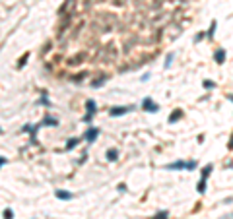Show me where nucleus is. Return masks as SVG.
I'll use <instances>...</instances> for the list:
<instances>
[{
  "mask_svg": "<svg viewBox=\"0 0 233 219\" xmlns=\"http://www.w3.org/2000/svg\"><path fill=\"white\" fill-rule=\"evenodd\" d=\"M167 169H169V171H175V169H186V163H185V161H175V163H169Z\"/></svg>",
  "mask_w": 233,
  "mask_h": 219,
  "instance_id": "0eeeda50",
  "label": "nucleus"
},
{
  "mask_svg": "<svg viewBox=\"0 0 233 219\" xmlns=\"http://www.w3.org/2000/svg\"><path fill=\"white\" fill-rule=\"evenodd\" d=\"M183 117V112L181 111H179V109H177V111H173V115H171V117H169V122H175V120H179V118H181Z\"/></svg>",
  "mask_w": 233,
  "mask_h": 219,
  "instance_id": "9b49d317",
  "label": "nucleus"
},
{
  "mask_svg": "<svg viewBox=\"0 0 233 219\" xmlns=\"http://www.w3.org/2000/svg\"><path fill=\"white\" fill-rule=\"evenodd\" d=\"M198 192H200V194H204V192H206V180H204V178H200V182H198Z\"/></svg>",
  "mask_w": 233,
  "mask_h": 219,
  "instance_id": "f8f14e48",
  "label": "nucleus"
},
{
  "mask_svg": "<svg viewBox=\"0 0 233 219\" xmlns=\"http://www.w3.org/2000/svg\"><path fill=\"white\" fill-rule=\"evenodd\" d=\"M55 196L58 198V200H72L74 196H72V192H66V190H56Z\"/></svg>",
  "mask_w": 233,
  "mask_h": 219,
  "instance_id": "39448f33",
  "label": "nucleus"
},
{
  "mask_svg": "<svg viewBox=\"0 0 233 219\" xmlns=\"http://www.w3.org/2000/svg\"><path fill=\"white\" fill-rule=\"evenodd\" d=\"M76 145H78V140H76V138H72V140H68V144H66V149H74Z\"/></svg>",
  "mask_w": 233,
  "mask_h": 219,
  "instance_id": "ddd939ff",
  "label": "nucleus"
},
{
  "mask_svg": "<svg viewBox=\"0 0 233 219\" xmlns=\"http://www.w3.org/2000/svg\"><path fill=\"white\" fill-rule=\"evenodd\" d=\"M214 29H216V21H214V24H212V27H210V31H208V33H206V35H208V37H210V39L214 37Z\"/></svg>",
  "mask_w": 233,
  "mask_h": 219,
  "instance_id": "f3484780",
  "label": "nucleus"
},
{
  "mask_svg": "<svg viewBox=\"0 0 233 219\" xmlns=\"http://www.w3.org/2000/svg\"><path fill=\"white\" fill-rule=\"evenodd\" d=\"M86 107H88V115L84 117V122H89V120H91V117L95 115V101H93V99H88Z\"/></svg>",
  "mask_w": 233,
  "mask_h": 219,
  "instance_id": "7ed1b4c3",
  "label": "nucleus"
},
{
  "mask_svg": "<svg viewBox=\"0 0 233 219\" xmlns=\"http://www.w3.org/2000/svg\"><path fill=\"white\" fill-rule=\"evenodd\" d=\"M154 219H167V211H159V213L155 215Z\"/></svg>",
  "mask_w": 233,
  "mask_h": 219,
  "instance_id": "dca6fc26",
  "label": "nucleus"
},
{
  "mask_svg": "<svg viewBox=\"0 0 233 219\" xmlns=\"http://www.w3.org/2000/svg\"><path fill=\"white\" fill-rule=\"evenodd\" d=\"M204 87H208V89H214V87H216V84H214V82H208V79H206V82H204Z\"/></svg>",
  "mask_w": 233,
  "mask_h": 219,
  "instance_id": "a211bd4d",
  "label": "nucleus"
},
{
  "mask_svg": "<svg viewBox=\"0 0 233 219\" xmlns=\"http://www.w3.org/2000/svg\"><path fill=\"white\" fill-rule=\"evenodd\" d=\"M0 134H2V130H0Z\"/></svg>",
  "mask_w": 233,
  "mask_h": 219,
  "instance_id": "393cba45",
  "label": "nucleus"
},
{
  "mask_svg": "<svg viewBox=\"0 0 233 219\" xmlns=\"http://www.w3.org/2000/svg\"><path fill=\"white\" fill-rule=\"evenodd\" d=\"M224 219H233V213H229V215H227V217H224Z\"/></svg>",
  "mask_w": 233,
  "mask_h": 219,
  "instance_id": "5701e85b",
  "label": "nucleus"
},
{
  "mask_svg": "<svg viewBox=\"0 0 233 219\" xmlns=\"http://www.w3.org/2000/svg\"><path fill=\"white\" fill-rule=\"evenodd\" d=\"M227 99H229V101H231V103H233V95H229V97H227Z\"/></svg>",
  "mask_w": 233,
  "mask_h": 219,
  "instance_id": "b1692460",
  "label": "nucleus"
},
{
  "mask_svg": "<svg viewBox=\"0 0 233 219\" xmlns=\"http://www.w3.org/2000/svg\"><path fill=\"white\" fill-rule=\"evenodd\" d=\"M142 107H144V111H148V112H157L159 111V105L154 103V99H150V97H146L144 101H142Z\"/></svg>",
  "mask_w": 233,
  "mask_h": 219,
  "instance_id": "f257e3e1",
  "label": "nucleus"
},
{
  "mask_svg": "<svg viewBox=\"0 0 233 219\" xmlns=\"http://www.w3.org/2000/svg\"><path fill=\"white\" fill-rule=\"evenodd\" d=\"M47 124L56 126V124H58V120H56V118H52V117H45V120L41 122V126H47Z\"/></svg>",
  "mask_w": 233,
  "mask_h": 219,
  "instance_id": "1a4fd4ad",
  "label": "nucleus"
},
{
  "mask_svg": "<svg viewBox=\"0 0 233 219\" xmlns=\"http://www.w3.org/2000/svg\"><path fill=\"white\" fill-rule=\"evenodd\" d=\"M171 62H173V52H169L167 58H165V64H163V66H165V68H169V66H171Z\"/></svg>",
  "mask_w": 233,
  "mask_h": 219,
  "instance_id": "4468645a",
  "label": "nucleus"
},
{
  "mask_svg": "<svg viewBox=\"0 0 233 219\" xmlns=\"http://www.w3.org/2000/svg\"><path fill=\"white\" fill-rule=\"evenodd\" d=\"M105 155H107L109 161H116V157H119V151H116L115 147H111V149H107V153H105Z\"/></svg>",
  "mask_w": 233,
  "mask_h": 219,
  "instance_id": "6e6552de",
  "label": "nucleus"
},
{
  "mask_svg": "<svg viewBox=\"0 0 233 219\" xmlns=\"http://www.w3.org/2000/svg\"><path fill=\"white\" fill-rule=\"evenodd\" d=\"M196 167V161H186V169L191 171V169H194Z\"/></svg>",
  "mask_w": 233,
  "mask_h": 219,
  "instance_id": "6ab92c4d",
  "label": "nucleus"
},
{
  "mask_svg": "<svg viewBox=\"0 0 233 219\" xmlns=\"http://www.w3.org/2000/svg\"><path fill=\"white\" fill-rule=\"evenodd\" d=\"M128 111H134V107H113L111 111H109V115H111V117H122V115H126Z\"/></svg>",
  "mask_w": 233,
  "mask_h": 219,
  "instance_id": "f03ea898",
  "label": "nucleus"
},
{
  "mask_svg": "<svg viewBox=\"0 0 233 219\" xmlns=\"http://www.w3.org/2000/svg\"><path fill=\"white\" fill-rule=\"evenodd\" d=\"M99 136V128H88V130H86V142H89V144H91V142H95V138H97Z\"/></svg>",
  "mask_w": 233,
  "mask_h": 219,
  "instance_id": "20e7f679",
  "label": "nucleus"
},
{
  "mask_svg": "<svg viewBox=\"0 0 233 219\" xmlns=\"http://www.w3.org/2000/svg\"><path fill=\"white\" fill-rule=\"evenodd\" d=\"M214 58H216V62H218V64H221V62L225 60V49H218V51H216V54H214Z\"/></svg>",
  "mask_w": 233,
  "mask_h": 219,
  "instance_id": "423d86ee",
  "label": "nucleus"
},
{
  "mask_svg": "<svg viewBox=\"0 0 233 219\" xmlns=\"http://www.w3.org/2000/svg\"><path fill=\"white\" fill-rule=\"evenodd\" d=\"M4 163H6V157H2V155H0V167H2Z\"/></svg>",
  "mask_w": 233,
  "mask_h": 219,
  "instance_id": "4be33fe9",
  "label": "nucleus"
},
{
  "mask_svg": "<svg viewBox=\"0 0 233 219\" xmlns=\"http://www.w3.org/2000/svg\"><path fill=\"white\" fill-rule=\"evenodd\" d=\"M103 82H105V79L101 78V79H97V82H93L91 85H93V87H99V85H103Z\"/></svg>",
  "mask_w": 233,
  "mask_h": 219,
  "instance_id": "aec40b11",
  "label": "nucleus"
},
{
  "mask_svg": "<svg viewBox=\"0 0 233 219\" xmlns=\"http://www.w3.org/2000/svg\"><path fill=\"white\" fill-rule=\"evenodd\" d=\"M14 217V211L12 210H4V219H12Z\"/></svg>",
  "mask_w": 233,
  "mask_h": 219,
  "instance_id": "2eb2a0df",
  "label": "nucleus"
},
{
  "mask_svg": "<svg viewBox=\"0 0 233 219\" xmlns=\"http://www.w3.org/2000/svg\"><path fill=\"white\" fill-rule=\"evenodd\" d=\"M126 190V184H119V192H124Z\"/></svg>",
  "mask_w": 233,
  "mask_h": 219,
  "instance_id": "412c9836",
  "label": "nucleus"
},
{
  "mask_svg": "<svg viewBox=\"0 0 233 219\" xmlns=\"http://www.w3.org/2000/svg\"><path fill=\"white\" fill-rule=\"evenodd\" d=\"M212 169H214V167H212V163H210V165H206V167L202 169V178H204V180L210 177V172H212Z\"/></svg>",
  "mask_w": 233,
  "mask_h": 219,
  "instance_id": "9d476101",
  "label": "nucleus"
}]
</instances>
